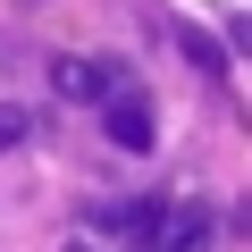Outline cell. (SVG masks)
I'll return each mask as SVG.
<instances>
[{
  "mask_svg": "<svg viewBox=\"0 0 252 252\" xmlns=\"http://www.w3.org/2000/svg\"><path fill=\"white\" fill-rule=\"evenodd\" d=\"M51 84H59L67 101H109V93H118V76H109L101 59H67V51L51 59Z\"/></svg>",
  "mask_w": 252,
  "mask_h": 252,
  "instance_id": "7a4b0ae2",
  "label": "cell"
},
{
  "mask_svg": "<svg viewBox=\"0 0 252 252\" xmlns=\"http://www.w3.org/2000/svg\"><path fill=\"white\" fill-rule=\"evenodd\" d=\"M160 219H168V210H160V202H135V210H126V219H118V227H126V235H135V244H152V235H160Z\"/></svg>",
  "mask_w": 252,
  "mask_h": 252,
  "instance_id": "277c9868",
  "label": "cell"
},
{
  "mask_svg": "<svg viewBox=\"0 0 252 252\" xmlns=\"http://www.w3.org/2000/svg\"><path fill=\"white\" fill-rule=\"evenodd\" d=\"M26 143V109H0V152H17Z\"/></svg>",
  "mask_w": 252,
  "mask_h": 252,
  "instance_id": "5b68a950",
  "label": "cell"
},
{
  "mask_svg": "<svg viewBox=\"0 0 252 252\" xmlns=\"http://www.w3.org/2000/svg\"><path fill=\"white\" fill-rule=\"evenodd\" d=\"M101 126H109V143H118V152H152V143H160V118H152V101H143V93H126V84L101 101Z\"/></svg>",
  "mask_w": 252,
  "mask_h": 252,
  "instance_id": "6da1fadb",
  "label": "cell"
},
{
  "mask_svg": "<svg viewBox=\"0 0 252 252\" xmlns=\"http://www.w3.org/2000/svg\"><path fill=\"white\" fill-rule=\"evenodd\" d=\"M168 235H152L160 252H210V210H177V219H160Z\"/></svg>",
  "mask_w": 252,
  "mask_h": 252,
  "instance_id": "3957f363",
  "label": "cell"
}]
</instances>
